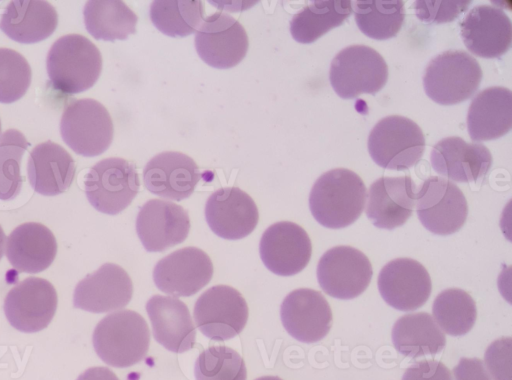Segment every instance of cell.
<instances>
[{"instance_id":"1","label":"cell","mask_w":512,"mask_h":380,"mask_svg":"<svg viewBox=\"0 0 512 380\" xmlns=\"http://www.w3.org/2000/svg\"><path fill=\"white\" fill-rule=\"evenodd\" d=\"M366 187L355 172L336 168L322 174L309 195V208L315 220L330 229L345 228L362 214Z\"/></svg>"},{"instance_id":"2","label":"cell","mask_w":512,"mask_h":380,"mask_svg":"<svg viewBox=\"0 0 512 380\" xmlns=\"http://www.w3.org/2000/svg\"><path fill=\"white\" fill-rule=\"evenodd\" d=\"M48 77L55 90L77 94L91 88L102 70L99 49L80 34H67L57 39L47 54Z\"/></svg>"},{"instance_id":"3","label":"cell","mask_w":512,"mask_h":380,"mask_svg":"<svg viewBox=\"0 0 512 380\" xmlns=\"http://www.w3.org/2000/svg\"><path fill=\"white\" fill-rule=\"evenodd\" d=\"M92 341L103 362L124 368L145 358L150 345V331L142 315L132 310H121L108 314L96 325Z\"/></svg>"},{"instance_id":"4","label":"cell","mask_w":512,"mask_h":380,"mask_svg":"<svg viewBox=\"0 0 512 380\" xmlns=\"http://www.w3.org/2000/svg\"><path fill=\"white\" fill-rule=\"evenodd\" d=\"M481 80L482 69L475 58L463 50H448L428 63L423 86L434 102L454 105L472 97Z\"/></svg>"},{"instance_id":"5","label":"cell","mask_w":512,"mask_h":380,"mask_svg":"<svg viewBox=\"0 0 512 380\" xmlns=\"http://www.w3.org/2000/svg\"><path fill=\"white\" fill-rule=\"evenodd\" d=\"M367 146L371 158L380 167L407 170L421 158L425 137L416 122L392 115L375 124L368 136Z\"/></svg>"},{"instance_id":"6","label":"cell","mask_w":512,"mask_h":380,"mask_svg":"<svg viewBox=\"0 0 512 380\" xmlns=\"http://www.w3.org/2000/svg\"><path fill=\"white\" fill-rule=\"evenodd\" d=\"M388 66L384 58L366 45H351L332 60L329 80L336 94L353 99L361 94L375 95L386 84Z\"/></svg>"},{"instance_id":"7","label":"cell","mask_w":512,"mask_h":380,"mask_svg":"<svg viewBox=\"0 0 512 380\" xmlns=\"http://www.w3.org/2000/svg\"><path fill=\"white\" fill-rule=\"evenodd\" d=\"M64 142L77 154L94 157L108 149L114 127L108 110L100 102L83 98L72 101L60 120Z\"/></svg>"},{"instance_id":"8","label":"cell","mask_w":512,"mask_h":380,"mask_svg":"<svg viewBox=\"0 0 512 380\" xmlns=\"http://www.w3.org/2000/svg\"><path fill=\"white\" fill-rule=\"evenodd\" d=\"M139 176L135 165L123 158H106L92 166L84 178L85 194L99 212H122L138 193Z\"/></svg>"},{"instance_id":"9","label":"cell","mask_w":512,"mask_h":380,"mask_svg":"<svg viewBox=\"0 0 512 380\" xmlns=\"http://www.w3.org/2000/svg\"><path fill=\"white\" fill-rule=\"evenodd\" d=\"M415 207L422 225L441 236L458 231L468 215L467 200L460 188L438 176H430L417 186Z\"/></svg>"},{"instance_id":"10","label":"cell","mask_w":512,"mask_h":380,"mask_svg":"<svg viewBox=\"0 0 512 380\" xmlns=\"http://www.w3.org/2000/svg\"><path fill=\"white\" fill-rule=\"evenodd\" d=\"M193 316L203 335L215 341H224L244 329L248 306L245 298L235 288L216 285L196 300Z\"/></svg>"},{"instance_id":"11","label":"cell","mask_w":512,"mask_h":380,"mask_svg":"<svg viewBox=\"0 0 512 380\" xmlns=\"http://www.w3.org/2000/svg\"><path fill=\"white\" fill-rule=\"evenodd\" d=\"M373 270L367 256L351 246H336L326 251L317 265V280L331 297L349 300L368 287Z\"/></svg>"},{"instance_id":"12","label":"cell","mask_w":512,"mask_h":380,"mask_svg":"<svg viewBox=\"0 0 512 380\" xmlns=\"http://www.w3.org/2000/svg\"><path fill=\"white\" fill-rule=\"evenodd\" d=\"M195 48L209 66L232 68L247 54L249 41L245 28L231 15L216 12L204 17L195 34Z\"/></svg>"},{"instance_id":"13","label":"cell","mask_w":512,"mask_h":380,"mask_svg":"<svg viewBox=\"0 0 512 380\" xmlns=\"http://www.w3.org/2000/svg\"><path fill=\"white\" fill-rule=\"evenodd\" d=\"M58 303L54 286L46 279L28 277L14 286L4 300V313L15 329L35 333L53 319Z\"/></svg>"},{"instance_id":"14","label":"cell","mask_w":512,"mask_h":380,"mask_svg":"<svg viewBox=\"0 0 512 380\" xmlns=\"http://www.w3.org/2000/svg\"><path fill=\"white\" fill-rule=\"evenodd\" d=\"M212 276L210 257L196 247H185L168 254L153 270L157 288L176 297L194 295L210 282Z\"/></svg>"},{"instance_id":"15","label":"cell","mask_w":512,"mask_h":380,"mask_svg":"<svg viewBox=\"0 0 512 380\" xmlns=\"http://www.w3.org/2000/svg\"><path fill=\"white\" fill-rule=\"evenodd\" d=\"M259 250L264 265L271 272L279 276H292L307 266L312 245L307 232L300 225L280 221L264 231Z\"/></svg>"},{"instance_id":"16","label":"cell","mask_w":512,"mask_h":380,"mask_svg":"<svg viewBox=\"0 0 512 380\" xmlns=\"http://www.w3.org/2000/svg\"><path fill=\"white\" fill-rule=\"evenodd\" d=\"M378 289L391 307L412 311L428 300L432 284L428 271L421 263L410 258H397L381 269Z\"/></svg>"},{"instance_id":"17","label":"cell","mask_w":512,"mask_h":380,"mask_svg":"<svg viewBox=\"0 0 512 380\" xmlns=\"http://www.w3.org/2000/svg\"><path fill=\"white\" fill-rule=\"evenodd\" d=\"M285 330L304 343L322 340L332 326V311L325 297L317 290L300 288L290 292L280 307Z\"/></svg>"},{"instance_id":"18","label":"cell","mask_w":512,"mask_h":380,"mask_svg":"<svg viewBox=\"0 0 512 380\" xmlns=\"http://www.w3.org/2000/svg\"><path fill=\"white\" fill-rule=\"evenodd\" d=\"M189 230L187 211L165 200H148L136 218L137 235L148 252H162L182 243Z\"/></svg>"},{"instance_id":"19","label":"cell","mask_w":512,"mask_h":380,"mask_svg":"<svg viewBox=\"0 0 512 380\" xmlns=\"http://www.w3.org/2000/svg\"><path fill=\"white\" fill-rule=\"evenodd\" d=\"M132 294L128 273L117 264L105 263L76 285L73 305L92 313L110 312L124 308Z\"/></svg>"},{"instance_id":"20","label":"cell","mask_w":512,"mask_h":380,"mask_svg":"<svg viewBox=\"0 0 512 380\" xmlns=\"http://www.w3.org/2000/svg\"><path fill=\"white\" fill-rule=\"evenodd\" d=\"M205 218L211 230L229 240L248 236L259 220L254 200L238 187H223L206 201Z\"/></svg>"},{"instance_id":"21","label":"cell","mask_w":512,"mask_h":380,"mask_svg":"<svg viewBox=\"0 0 512 380\" xmlns=\"http://www.w3.org/2000/svg\"><path fill=\"white\" fill-rule=\"evenodd\" d=\"M461 38L475 56L496 58L505 54L512 43V25L508 15L490 5L473 7L460 22Z\"/></svg>"},{"instance_id":"22","label":"cell","mask_w":512,"mask_h":380,"mask_svg":"<svg viewBox=\"0 0 512 380\" xmlns=\"http://www.w3.org/2000/svg\"><path fill=\"white\" fill-rule=\"evenodd\" d=\"M416 191L417 185L409 175L382 176L369 188L366 216L380 229L400 227L412 215Z\"/></svg>"},{"instance_id":"23","label":"cell","mask_w":512,"mask_h":380,"mask_svg":"<svg viewBox=\"0 0 512 380\" xmlns=\"http://www.w3.org/2000/svg\"><path fill=\"white\" fill-rule=\"evenodd\" d=\"M201 178L195 161L188 155L165 151L148 161L143 181L151 193L174 201L188 198Z\"/></svg>"},{"instance_id":"24","label":"cell","mask_w":512,"mask_h":380,"mask_svg":"<svg viewBox=\"0 0 512 380\" xmlns=\"http://www.w3.org/2000/svg\"><path fill=\"white\" fill-rule=\"evenodd\" d=\"M430 161L442 176L456 182H473L489 171L492 155L481 143H468L461 137L451 136L434 145Z\"/></svg>"},{"instance_id":"25","label":"cell","mask_w":512,"mask_h":380,"mask_svg":"<svg viewBox=\"0 0 512 380\" xmlns=\"http://www.w3.org/2000/svg\"><path fill=\"white\" fill-rule=\"evenodd\" d=\"M155 340L164 348L183 353L193 348L196 330L189 309L173 296L154 295L146 303Z\"/></svg>"},{"instance_id":"26","label":"cell","mask_w":512,"mask_h":380,"mask_svg":"<svg viewBox=\"0 0 512 380\" xmlns=\"http://www.w3.org/2000/svg\"><path fill=\"white\" fill-rule=\"evenodd\" d=\"M57 242L51 230L37 222L17 226L8 236L6 256L17 272L38 273L55 259Z\"/></svg>"},{"instance_id":"27","label":"cell","mask_w":512,"mask_h":380,"mask_svg":"<svg viewBox=\"0 0 512 380\" xmlns=\"http://www.w3.org/2000/svg\"><path fill=\"white\" fill-rule=\"evenodd\" d=\"M76 171L72 156L59 144L45 141L29 153L27 174L32 188L45 196H56L71 185Z\"/></svg>"},{"instance_id":"28","label":"cell","mask_w":512,"mask_h":380,"mask_svg":"<svg viewBox=\"0 0 512 380\" xmlns=\"http://www.w3.org/2000/svg\"><path fill=\"white\" fill-rule=\"evenodd\" d=\"M512 126V94L505 87H489L480 91L470 103L467 129L476 142L495 140L507 134Z\"/></svg>"},{"instance_id":"29","label":"cell","mask_w":512,"mask_h":380,"mask_svg":"<svg viewBox=\"0 0 512 380\" xmlns=\"http://www.w3.org/2000/svg\"><path fill=\"white\" fill-rule=\"evenodd\" d=\"M57 25L56 9L43 0H13L0 19V29L12 40L24 44L46 39Z\"/></svg>"},{"instance_id":"30","label":"cell","mask_w":512,"mask_h":380,"mask_svg":"<svg viewBox=\"0 0 512 380\" xmlns=\"http://www.w3.org/2000/svg\"><path fill=\"white\" fill-rule=\"evenodd\" d=\"M395 349L405 357L435 356L445 345L446 338L433 317L426 312L400 317L392 329Z\"/></svg>"},{"instance_id":"31","label":"cell","mask_w":512,"mask_h":380,"mask_svg":"<svg viewBox=\"0 0 512 380\" xmlns=\"http://www.w3.org/2000/svg\"><path fill=\"white\" fill-rule=\"evenodd\" d=\"M351 13L349 0L312 1L292 17L290 33L297 42L310 44L340 26Z\"/></svg>"},{"instance_id":"32","label":"cell","mask_w":512,"mask_h":380,"mask_svg":"<svg viewBox=\"0 0 512 380\" xmlns=\"http://www.w3.org/2000/svg\"><path fill=\"white\" fill-rule=\"evenodd\" d=\"M83 17L87 31L97 40H124L136 32L138 17L123 1H87Z\"/></svg>"},{"instance_id":"33","label":"cell","mask_w":512,"mask_h":380,"mask_svg":"<svg viewBox=\"0 0 512 380\" xmlns=\"http://www.w3.org/2000/svg\"><path fill=\"white\" fill-rule=\"evenodd\" d=\"M356 24L366 36L376 40L395 37L404 18V2L400 0H367L352 2Z\"/></svg>"},{"instance_id":"34","label":"cell","mask_w":512,"mask_h":380,"mask_svg":"<svg viewBox=\"0 0 512 380\" xmlns=\"http://www.w3.org/2000/svg\"><path fill=\"white\" fill-rule=\"evenodd\" d=\"M150 19L162 33L186 37L199 28L204 19L201 1L156 0L150 6Z\"/></svg>"},{"instance_id":"35","label":"cell","mask_w":512,"mask_h":380,"mask_svg":"<svg viewBox=\"0 0 512 380\" xmlns=\"http://www.w3.org/2000/svg\"><path fill=\"white\" fill-rule=\"evenodd\" d=\"M432 312L436 324L451 336L468 333L477 317L474 299L459 288H449L440 292L433 302Z\"/></svg>"},{"instance_id":"36","label":"cell","mask_w":512,"mask_h":380,"mask_svg":"<svg viewBox=\"0 0 512 380\" xmlns=\"http://www.w3.org/2000/svg\"><path fill=\"white\" fill-rule=\"evenodd\" d=\"M29 147L26 137L16 129L6 130L0 137V199L15 198L22 188L24 177L20 166Z\"/></svg>"},{"instance_id":"37","label":"cell","mask_w":512,"mask_h":380,"mask_svg":"<svg viewBox=\"0 0 512 380\" xmlns=\"http://www.w3.org/2000/svg\"><path fill=\"white\" fill-rule=\"evenodd\" d=\"M196 380H246L245 362L234 349L211 346L204 350L194 365Z\"/></svg>"},{"instance_id":"38","label":"cell","mask_w":512,"mask_h":380,"mask_svg":"<svg viewBox=\"0 0 512 380\" xmlns=\"http://www.w3.org/2000/svg\"><path fill=\"white\" fill-rule=\"evenodd\" d=\"M31 68L19 52L0 48V102L12 103L24 96L31 83Z\"/></svg>"},{"instance_id":"39","label":"cell","mask_w":512,"mask_h":380,"mask_svg":"<svg viewBox=\"0 0 512 380\" xmlns=\"http://www.w3.org/2000/svg\"><path fill=\"white\" fill-rule=\"evenodd\" d=\"M471 1H415L416 16L425 23H445L467 10Z\"/></svg>"},{"instance_id":"40","label":"cell","mask_w":512,"mask_h":380,"mask_svg":"<svg viewBox=\"0 0 512 380\" xmlns=\"http://www.w3.org/2000/svg\"><path fill=\"white\" fill-rule=\"evenodd\" d=\"M484 359L494 380H510L511 338H500L491 343Z\"/></svg>"},{"instance_id":"41","label":"cell","mask_w":512,"mask_h":380,"mask_svg":"<svg viewBox=\"0 0 512 380\" xmlns=\"http://www.w3.org/2000/svg\"><path fill=\"white\" fill-rule=\"evenodd\" d=\"M402 380H452L451 372L440 361L424 359L408 367Z\"/></svg>"},{"instance_id":"42","label":"cell","mask_w":512,"mask_h":380,"mask_svg":"<svg viewBox=\"0 0 512 380\" xmlns=\"http://www.w3.org/2000/svg\"><path fill=\"white\" fill-rule=\"evenodd\" d=\"M455 380H491L478 358H461L453 369Z\"/></svg>"},{"instance_id":"43","label":"cell","mask_w":512,"mask_h":380,"mask_svg":"<svg viewBox=\"0 0 512 380\" xmlns=\"http://www.w3.org/2000/svg\"><path fill=\"white\" fill-rule=\"evenodd\" d=\"M77 380H119L107 367H91L85 370Z\"/></svg>"},{"instance_id":"44","label":"cell","mask_w":512,"mask_h":380,"mask_svg":"<svg viewBox=\"0 0 512 380\" xmlns=\"http://www.w3.org/2000/svg\"><path fill=\"white\" fill-rule=\"evenodd\" d=\"M5 241H6V235L0 225V260L1 258L3 257V254H4V246H5Z\"/></svg>"},{"instance_id":"45","label":"cell","mask_w":512,"mask_h":380,"mask_svg":"<svg viewBox=\"0 0 512 380\" xmlns=\"http://www.w3.org/2000/svg\"><path fill=\"white\" fill-rule=\"evenodd\" d=\"M255 380H282V379L277 376H262Z\"/></svg>"},{"instance_id":"46","label":"cell","mask_w":512,"mask_h":380,"mask_svg":"<svg viewBox=\"0 0 512 380\" xmlns=\"http://www.w3.org/2000/svg\"><path fill=\"white\" fill-rule=\"evenodd\" d=\"M0 133H1V121H0Z\"/></svg>"}]
</instances>
